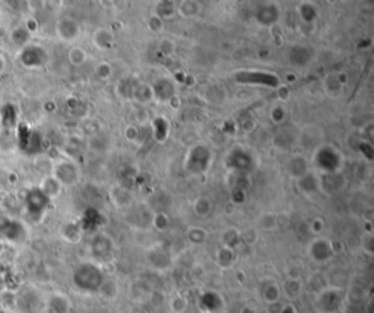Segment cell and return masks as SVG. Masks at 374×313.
Wrapping results in <instances>:
<instances>
[{"mask_svg": "<svg viewBox=\"0 0 374 313\" xmlns=\"http://www.w3.org/2000/svg\"><path fill=\"white\" fill-rule=\"evenodd\" d=\"M72 281L78 290L85 293H97L101 290L103 284L106 283V277L103 269L98 265L92 262H85L73 271Z\"/></svg>", "mask_w": 374, "mask_h": 313, "instance_id": "6da1fadb", "label": "cell"}, {"mask_svg": "<svg viewBox=\"0 0 374 313\" xmlns=\"http://www.w3.org/2000/svg\"><path fill=\"white\" fill-rule=\"evenodd\" d=\"M212 162V153L206 145L198 144L192 147L184 159V168L187 173L193 176H200L208 171L209 165Z\"/></svg>", "mask_w": 374, "mask_h": 313, "instance_id": "7a4b0ae2", "label": "cell"}, {"mask_svg": "<svg viewBox=\"0 0 374 313\" xmlns=\"http://www.w3.org/2000/svg\"><path fill=\"white\" fill-rule=\"evenodd\" d=\"M341 164H342V156L335 147L325 145V147H320V148L316 150V153H314V165L322 173H325V174L339 173Z\"/></svg>", "mask_w": 374, "mask_h": 313, "instance_id": "3957f363", "label": "cell"}, {"mask_svg": "<svg viewBox=\"0 0 374 313\" xmlns=\"http://www.w3.org/2000/svg\"><path fill=\"white\" fill-rule=\"evenodd\" d=\"M342 290L338 287H328L322 290L316 300H314V308L319 313H338L342 306Z\"/></svg>", "mask_w": 374, "mask_h": 313, "instance_id": "277c9868", "label": "cell"}, {"mask_svg": "<svg viewBox=\"0 0 374 313\" xmlns=\"http://www.w3.org/2000/svg\"><path fill=\"white\" fill-rule=\"evenodd\" d=\"M234 79L239 84H247V85L262 84L270 88L279 87V79L276 75L269 73V72H262V70H240L234 75Z\"/></svg>", "mask_w": 374, "mask_h": 313, "instance_id": "5b68a950", "label": "cell"}, {"mask_svg": "<svg viewBox=\"0 0 374 313\" xmlns=\"http://www.w3.org/2000/svg\"><path fill=\"white\" fill-rule=\"evenodd\" d=\"M308 255L311 261L316 264H325L330 261L335 255V247L329 239L326 237H317L314 239L308 246Z\"/></svg>", "mask_w": 374, "mask_h": 313, "instance_id": "8992f818", "label": "cell"}, {"mask_svg": "<svg viewBox=\"0 0 374 313\" xmlns=\"http://www.w3.org/2000/svg\"><path fill=\"white\" fill-rule=\"evenodd\" d=\"M113 240H111L109 236L106 234H98L94 240H92V245H91V250H92V255L95 256L97 261L100 262H104L107 261L109 258H111L113 255Z\"/></svg>", "mask_w": 374, "mask_h": 313, "instance_id": "52a82bcc", "label": "cell"}, {"mask_svg": "<svg viewBox=\"0 0 374 313\" xmlns=\"http://www.w3.org/2000/svg\"><path fill=\"white\" fill-rule=\"evenodd\" d=\"M151 88H152L154 100L156 101L170 103V100L176 97V87L170 78H159Z\"/></svg>", "mask_w": 374, "mask_h": 313, "instance_id": "ba28073f", "label": "cell"}, {"mask_svg": "<svg viewBox=\"0 0 374 313\" xmlns=\"http://www.w3.org/2000/svg\"><path fill=\"white\" fill-rule=\"evenodd\" d=\"M54 179L60 184H72L78 179V168L70 161H60L54 168Z\"/></svg>", "mask_w": 374, "mask_h": 313, "instance_id": "9c48e42d", "label": "cell"}, {"mask_svg": "<svg viewBox=\"0 0 374 313\" xmlns=\"http://www.w3.org/2000/svg\"><path fill=\"white\" fill-rule=\"evenodd\" d=\"M228 164L233 170L236 171H240V173H246L251 168L253 165V158L250 156L249 153H246L244 150H234L231 154H230V159H228Z\"/></svg>", "mask_w": 374, "mask_h": 313, "instance_id": "30bf717a", "label": "cell"}, {"mask_svg": "<svg viewBox=\"0 0 374 313\" xmlns=\"http://www.w3.org/2000/svg\"><path fill=\"white\" fill-rule=\"evenodd\" d=\"M279 15H281L279 9L275 4L269 3V4H263V6L257 7V10H256V21L264 25V26H272L273 23L278 22Z\"/></svg>", "mask_w": 374, "mask_h": 313, "instance_id": "8fae6325", "label": "cell"}, {"mask_svg": "<svg viewBox=\"0 0 374 313\" xmlns=\"http://www.w3.org/2000/svg\"><path fill=\"white\" fill-rule=\"evenodd\" d=\"M79 23L72 18H65L57 23V35L65 41H73L79 35Z\"/></svg>", "mask_w": 374, "mask_h": 313, "instance_id": "7c38bea8", "label": "cell"}, {"mask_svg": "<svg viewBox=\"0 0 374 313\" xmlns=\"http://www.w3.org/2000/svg\"><path fill=\"white\" fill-rule=\"evenodd\" d=\"M344 183H345V180L342 177V174H339V173L325 174V177L320 179V189L332 195V193L338 192L344 186Z\"/></svg>", "mask_w": 374, "mask_h": 313, "instance_id": "4fadbf2b", "label": "cell"}, {"mask_svg": "<svg viewBox=\"0 0 374 313\" xmlns=\"http://www.w3.org/2000/svg\"><path fill=\"white\" fill-rule=\"evenodd\" d=\"M310 51L303 45H292L288 51V59L292 65L301 67L310 62Z\"/></svg>", "mask_w": 374, "mask_h": 313, "instance_id": "5bb4252c", "label": "cell"}, {"mask_svg": "<svg viewBox=\"0 0 374 313\" xmlns=\"http://www.w3.org/2000/svg\"><path fill=\"white\" fill-rule=\"evenodd\" d=\"M298 184H300V189L304 193L311 195V193H314L316 190L320 189V179L317 177V174H314L313 171L308 170L303 177L298 179Z\"/></svg>", "mask_w": 374, "mask_h": 313, "instance_id": "9a60e30c", "label": "cell"}, {"mask_svg": "<svg viewBox=\"0 0 374 313\" xmlns=\"http://www.w3.org/2000/svg\"><path fill=\"white\" fill-rule=\"evenodd\" d=\"M200 303H202V308L206 312H217L218 309H221V306H222V299H221V296L218 293L208 291V293H205L202 296Z\"/></svg>", "mask_w": 374, "mask_h": 313, "instance_id": "2e32d148", "label": "cell"}, {"mask_svg": "<svg viewBox=\"0 0 374 313\" xmlns=\"http://www.w3.org/2000/svg\"><path fill=\"white\" fill-rule=\"evenodd\" d=\"M288 171H289V174H291L292 177L300 179V177H303V176L308 171L307 162L304 161L303 156H294V158H291L289 162H288Z\"/></svg>", "mask_w": 374, "mask_h": 313, "instance_id": "e0dca14e", "label": "cell"}, {"mask_svg": "<svg viewBox=\"0 0 374 313\" xmlns=\"http://www.w3.org/2000/svg\"><path fill=\"white\" fill-rule=\"evenodd\" d=\"M149 262L152 264V267L156 269L167 268L171 262V258L168 255V252L162 250V249H154L149 253Z\"/></svg>", "mask_w": 374, "mask_h": 313, "instance_id": "ac0fdd59", "label": "cell"}, {"mask_svg": "<svg viewBox=\"0 0 374 313\" xmlns=\"http://www.w3.org/2000/svg\"><path fill=\"white\" fill-rule=\"evenodd\" d=\"M304 290V284H303V281L300 280V278H288L285 283H284V287H282V290L285 293L286 297H289V299H295V297H300L301 296V293Z\"/></svg>", "mask_w": 374, "mask_h": 313, "instance_id": "d6986e66", "label": "cell"}, {"mask_svg": "<svg viewBox=\"0 0 374 313\" xmlns=\"http://www.w3.org/2000/svg\"><path fill=\"white\" fill-rule=\"evenodd\" d=\"M47 203H48V198L41 192V189L32 190V192L29 193V196H28V205H29V209H31V211L41 212L45 208Z\"/></svg>", "mask_w": 374, "mask_h": 313, "instance_id": "ffe728a7", "label": "cell"}, {"mask_svg": "<svg viewBox=\"0 0 374 313\" xmlns=\"http://www.w3.org/2000/svg\"><path fill=\"white\" fill-rule=\"evenodd\" d=\"M132 98L133 100H136L137 103H140V104H146V103L152 101V100H154V95H152V88H151V85L139 84L137 87H133Z\"/></svg>", "mask_w": 374, "mask_h": 313, "instance_id": "44dd1931", "label": "cell"}, {"mask_svg": "<svg viewBox=\"0 0 374 313\" xmlns=\"http://www.w3.org/2000/svg\"><path fill=\"white\" fill-rule=\"evenodd\" d=\"M281 294H282L281 287L276 283H267L263 287V291H262V297H263V300L267 305L279 303Z\"/></svg>", "mask_w": 374, "mask_h": 313, "instance_id": "7402d4cb", "label": "cell"}, {"mask_svg": "<svg viewBox=\"0 0 374 313\" xmlns=\"http://www.w3.org/2000/svg\"><path fill=\"white\" fill-rule=\"evenodd\" d=\"M217 262L222 269H230L236 264V252L228 247H221L217 253Z\"/></svg>", "mask_w": 374, "mask_h": 313, "instance_id": "603a6c76", "label": "cell"}, {"mask_svg": "<svg viewBox=\"0 0 374 313\" xmlns=\"http://www.w3.org/2000/svg\"><path fill=\"white\" fill-rule=\"evenodd\" d=\"M221 242H222V247H228L234 250L240 245V231H237V228L224 230V233L221 234Z\"/></svg>", "mask_w": 374, "mask_h": 313, "instance_id": "cb8c5ba5", "label": "cell"}, {"mask_svg": "<svg viewBox=\"0 0 374 313\" xmlns=\"http://www.w3.org/2000/svg\"><path fill=\"white\" fill-rule=\"evenodd\" d=\"M94 43H95L97 47H100L103 50L110 48L113 43H114V35H113L110 29H98L94 34Z\"/></svg>", "mask_w": 374, "mask_h": 313, "instance_id": "d4e9b609", "label": "cell"}, {"mask_svg": "<svg viewBox=\"0 0 374 313\" xmlns=\"http://www.w3.org/2000/svg\"><path fill=\"white\" fill-rule=\"evenodd\" d=\"M177 13V4L173 1H159L156 7V16H159L162 21L173 18Z\"/></svg>", "mask_w": 374, "mask_h": 313, "instance_id": "484cf974", "label": "cell"}, {"mask_svg": "<svg viewBox=\"0 0 374 313\" xmlns=\"http://www.w3.org/2000/svg\"><path fill=\"white\" fill-rule=\"evenodd\" d=\"M193 211L198 217H206L211 214L212 211V202L209 198H205V196H200L195 201V205H193Z\"/></svg>", "mask_w": 374, "mask_h": 313, "instance_id": "4316f807", "label": "cell"}, {"mask_svg": "<svg viewBox=\"0 0 374 313\" xmlns=\"http://www.w3.org/2000/svg\"><path fill=\"white\" fill-rule=\"evenodd\" d=\"M208 234L202 227H190L186 231V239L192 243V245H200L206 240Z\"/></svg>", "mask_w": 374, "mask_h": 313, "instance_id": "83f0119b", "label": "cell"}, {"mask_svg": "<svg viewBox=\"0 0 374 313\" xmlns=\"http://www.w3.org/2000/svg\"><path fill=\"white\" fill-rule=\"evenodd\" d=\"M111 199L113 202L119 206V208H123V206H127L130 201H132V196L127 190H125L123 187H116L113 195H111Z\"/></svg>", "mask_w": 374, "mask_h": 313, "instance_id": "f1b7e54d", "label": "cell"}, {"mask_svg": "<svg viewBox=\"0 0 374 313\" xmlns=\"http://www.w3.org/2000/svg\"><path fill=\"white\" fill-rule=\"evenodd\" d=\"M200 7H199L198 3L195 1H181L178 6H177V12L183 16H187V18H192L195 15H198Z\"/></svg>", "mask_w": 374, "mask_h": 313, "instance_id": "f546056e", "label": "cell"}, {"mask_svg": "<svg viewBox=\"0 0 374 313\" xmlns=\"http://www.w3.org/2000/svg\"><path fill=\"white\" fill-rule=\"evenodd\" d=\"M152 128H154V135L158 141H164L168 134V122L162 117H158L152 122Z\"/></svg>", "mask_w": 374, "mask_h": 313, "instance_id": "4dcf8cb0", "label": "cell"}, {"mask_svg": "<svg viewBox=\"0 0 374 313\" xmlns=\"http://www.w3.org/2000/svg\"><path fill=\"white\" fill-rule=\"evenodd\" d=\"M60 186H62V184L54 179V177H48V179L44 180V184H43L41 192L44 193L47 198H50V196H57V195L60 193Z\"/></svg>", "mask_w": 374, "mask_h": 313, "instance_id": "1f68e13d", "label": "cell"}, {"mask_svg": "<svg viewBox=\"0 0 374 313\" xmlns=\"http://www.w3.org/2000/svg\"><path fill=\"white\" fill-rule=\"evenodd\" d=\"M85 60H87V53H85L84 48H81V47L70 48V51H69V62L73 66H81V65L85 63Z\"/></svg>", "mask_w": 374, "mask_h": 313, "instance_id": "d6a6232c", "label": "cell"}, {"mask_svg": "<svg viewBox=\"0 0 374 313\" xmlns=\"http://www.w3.org/2000/svg\"><path fill=\"white\" fill-rule=\"evenodd\" d=\"M257 240H259V233L256 228H247L240 233V243L246 246H253L257 243Z\"/></svg>", "mask_w": 374, "mask_h": 313, "instance_id": "836d02e7", "label": "cell"}, {"mask_svg": "<svg viewBox=\"0 0 374 313\" xmlns=\"http://www.w3.org/2000/svg\"><path fill=\"white\" fill-rule=\"evenodd\" d=\"M187 308H189V302H187L186 297L177 294V296H174V297L171 299L170 309H171V312L173 313H184L187 311Z\"/></svg>", "mask_w": 374, "mask_h": 313, "instance_id": "e575fe53", "label": "cell"}, {"mask_svg": "<svg viewBox=\"0 0 374 313\" xmlns=\"http://www.w3.org/2000/svg\"><path fill=\"white\" fill-rule=\"evenodd\" d=\"M51 309L54 311L56 313H67L69 311V302H67L66 297H63V296H54L53 299H51Z\"/></svg>", "mask_w": 374, "mask_h": 313, "instance_id": "d590c367", "label": "cell"}, {"mask_svg": "<svg viewBox=\"0 0 374 313\" xmlns=\"http://www.w3.org/2000/svg\"><path fill=\"white\" fill-rule=\"evenodd\" d=\"M298 12H300V16H301V19L304 22H313L317 18V12H316V9L310 3L301 4L300 9H298Z\"/></svg>", "mask_w": 374, "mask_h": 313, "instance_id": "8d00e7d4", "label": "cell"}, {"mask_svg": "<svg viewBox=\"0 0 374 313\" xmlns=\"http://www.w3.org/2000/svg\"><path fill=\"white\" fill-rule=\"evenodd\" d=\"M152 225H154L158 231H164L168 227V217L164 212L156 214L154 218H152Z\"/></svg>", "mask_w": 374, "mask_h": 313, "instance_id": "74e56055", "label": "cell"}, {"mask_svg": "<svg viewBox=\"0 0 374 313\" xmlns=\"http://www.w3.org/2000/svg\"><path fill=\"white\" fill-rule=\"evenodd\" d=\"M148 26H149V29L151 31H154V32H161L162 31V28H164V21L159 18V16H151L149 18V21H148Z\"/></svg>", "mask_w": 374, "mask_h": 313, "instance_id": "f35d334b", "label": "cell"}, {"mask_svg": "<svg viewBox=\"0 0 374 313\" xmlns=\"http://www.w3.org/2000/svg\"><path fill=\"white\" fill-rule=\"evenodd\" d=\"M262 227L264 230H272L276 227V217L273 214H266L262 218Z\"/></svg>", "mask_w": 374, "mask_h": 313, "instance_id": "ab89813d", "label": "cell"}, {"mask_svg": "<svg viewBox=\"0 0 374 313\" xmlns=\"http://www.w3.org/2000/svg\"><path fill=\"white\" fill-rule=\"evenodd\" d=\"M270 119L275 122V123H281V122H284V119H285V110L279 106V107H275L272 113H270Z\"/></svg>", "mask_w": 374, "mask_h": 313, "instance_id": "60d3db41", "label": "cell"}, {"mask_svg": "<svg viewBox=\"0 0 374 313\" xmlns=\"http://www.w3.org/2000/svg\"><path fill=\"white\" fill-rule=\"evenodd\" d=\"M97 73L101 79H107L111 75V66L109 63H100L97 67Z\"/></svg>", "mask_w": 374, "mask_h": 313, "instance_id": "b9f144b4", "label": "cell"}, {"mask_svg": "<svg viewBox=\"0 0 374 313\" xmlns=\"http://www.w3.org/2000/svg\"><path fill=\"white\" fill-rule=\"evenodd\" d=\"M139 136V128L134 126V125H130L127 129H126V139L130 141V142H134Z\"/></svg>", "mask_w": 374, "mask_h": 313, "instance_id": "7bdbcfd3", "label": "cell"}, {"mask_svg": "<svg viewBox=\"0 0 374 313\" xmlns=\"http://www.w3.org/2000/svg\"><path fill=\"white\" fill-rule=\"evenodd\" d=\"M323 228H325V224L322 220H319V218H316L313 224H311V231L313 233H316V234H319V233H322L323 231Z\"/></svg>", "mask_w": 374, "mask_h": 313, "instance_id": "ee69618b", "label": "cell"}, {"mask_svg": "<svg viewBox=\"0 0 374 313\" xmlns=\"http://www.w3.org/2000/svg\"><path fill=\"white\" fill-rule=\"evenodd\" d=\"M253 129H254V125H253L251 120H246V122L243 123V131H244V132H250V131H253Z\"/></svg>", "mask_w": 374, "mask_h": 313, "instance_id": "f6af8a7d", "label": "cell"}, {"mask_svg": "<svg viewBox=\"0 0 374 313\" xmlns=\"http://www.w3.org/2000/svg\"><path fill=\"white\" fill-rule=\"evenodd\" d=\"M281 313H295V311H294L292 306H285V308H282Z\"/></svg>", "mask_w": 374, "mask_h": 313, "instance_id": "bcb514c9", "label": "cell"}, {"mask_svg": "<svg viewBox=\"0 0 374 313\" xmlns=\"http://www.w3.org/2000/svg\"><path fill=\"white\" fill-rule=\"evenodd\" d=\"M242 313H257V312H256V309H254V308L246 306V308H244V309L242 311Z\"/></svg>", "mask_w": 374, "mask_h": 313, "instance_id": "7dc6e473", "label": "cell"}, {"mask_svg": "<svg viewBox=\"0 0 374 313\" xmlns=\"http://www.w3.org/2000/svg\"><path fill=\"white\" fill-rule=\"evenodd\" d=\"M3 70V59L0 57V72Z\"/></svg>", "mask_w": 374, "mask_h": 313, "instance_id": "c3c4849f", "label": "cell"}]
</instances>
